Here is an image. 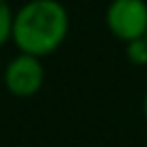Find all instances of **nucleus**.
I'll return each mask as SVG.
<instances>
[{
  "label": "nucleus",
  "instance_id": "nucleus-3",
  "mask_svg": "<svg viewBox=\"0 0 147 147\" xmlns=\"http://www.w3.org/2000/svg\"><path fill=\"white\" fill-rule=\"evenodd\" d=\"M2 82L7 91L15 97H32L43 89L46 82V67L43 59L39 56L20 52L7 63L5 74H2Z\"/></svg>",
  "mask_w": 147,
  "mask_h": 147
},
{
  "label": "nucleus",
  "instance_id": "nucleus-7",
  "mask_svg": "<svg viewBox=\"0 0 147 147\" xmlns=\"http://www.w3.org/2000/svg\"><path fill=\"white\" fill-rule=\"evenodd\" d=\"M145 37H147V35H145Z\"/></svg>",
  "mask_w": 147,
  "mask_h": 147
},
{
  "label": "nucleus",
  "instance_id": "nucleus-6",
  "mask_svg": "<svg viewBox=\"0 0 147 147\" xmlns=\"http://www.w3.org/2000/svg\"><path fill=\"white\" fill-rule=\"evenodd\" d=\"M143 117H145V121H147V91H145V95H143Z\"/></svg>",
  "mask_w": 147,
  "mask_h": 147
},
{
  "label": "nucleus",
  "instance_id": "nucleus-1",
  "mask_svg": "<svg viewBox=\"0 0 147 147\" xmlns=\"http://www.w3.org/2000/svg\"><path fill=\"white\" fill-rule=\"evenodd\" d=\"M69 35V11L61 0H28L15 11L11 41L20 52L46 56L54 54Z\"/></svg>",
  "mask_w": 147,
  "mask_h": 147
},
{
  "label": "nucleus",
  "instance_id": "nucleus-4",
  "mask_svg": "<svg viewBox=\"0 0 147 147\" xmlns=\"http://www.w3.org/2000/svg\"><path fill=\"white\" fill-rule=\"evenodd\" d=\"M125 46V59L134 67H145L147 65V37H138L134 41L123 43Z\"/></svg>",
  "mask_w": 147,
  "mask_h": 147
},
{
  "label": "nucleus",
  "instance_id": "nucleus-2",
  "mask_svg": "<svg viewBox=\"0 0 147 147\" xmlns=\"http://www.w3.org/2000/svg\"><path fill=\"white\" fill-rule=\"evenodd\" d=\"M106 28L117 41L128 43L147 35V0H110L104 13Z\"/></svg>",
  "mask_w": 147,
  "mask_h": 147
},
{
  "label": "nucleus",
  "instance_id": "nucleus-5",
  "mask_svg": "<svg viewBox=\"0 0 147 147\" xmlns=\"http://www.w3.org/2000/svg\"><path fill=\"white\" fill-rule=\"evenodd\" d=\"M13 15L15 11L7 0H0V48L11 39V30H13Z\"/></svg>",
  "mask_w": 147,
  "mask_h": 147
}]
</instances>
